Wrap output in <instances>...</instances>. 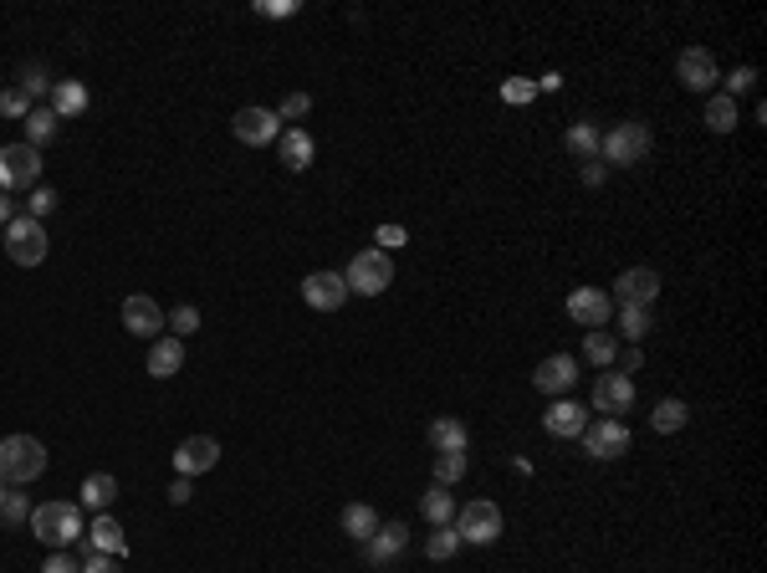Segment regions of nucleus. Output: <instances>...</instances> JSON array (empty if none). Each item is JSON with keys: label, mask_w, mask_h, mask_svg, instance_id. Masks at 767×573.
Wrapping results in <instances>:
<instances>
[{"label": "nucleus", "mask_w": 767, "mask_h": 573, "mask_svg": "<svg viewBox=\"0 0 767 573\" xmlns=\"http://www.w3.org/2000/svg\"><path fill=\"white\" fill-rule=\"evenodd\" d=\"M31 533L47 543L52 553H67L72 543H82V507L77 502H41V507H31Z\"/></svg>", "instance_id": "obj_1"}, {"label": "nucleus", "mask_w": 767, "mask_h": 573, "mask_svg": "<svg viewBox=\"0 0 767 573\" xmlns=\"http://www.w3.org/2000/svg\"><path fill=\"white\" fill-rule=\"evenodd\" d=\"M47 471V446L36 435H6L0 440V481L6 487H31Z\"/></svg>", "instance_id": "obj_2"}, {"label": "nucleus", "mask_w": 767, "mask_h": 573, "mask_svg": "<svg viewBox=\"0 0 767 573\" xmlns=\"http://www.w3.org/2000/svg\"><path fill=\"white\" fill-rule=\"evenodd\" d=\"M343 282H348V292H358V297H379V292H389V282H394V256L379 251V246L358 251V256L348 261Z\"/></svg>", "instance_id": "obj_3"}, {"label": "nucleus", "mask_w": 767, "mask_h": 573, "mask_svg": "<svg viewBox=\"0 0 767 573\" xmlns=\"http://www.w3.org/2000/svg\"><path fill=\"white\" fill-rule=\"evenodd\" d=\"M645 154H650V128H645V123H635V118H629V123H614L609 134L599 139V159H604V164H614V169L640 164Z\"/></svg>", "instance_id": "obj_4"}, {"label": "nucleus", "mask_w": 767, "mask_h": 573, "mask_svg": "<svg viewBox=\"0 0 767 573\" xmlns=\"http://www.w3.org/2000/svg\"><path fill=\"white\" fill-rule=\"evenodd\" d=\"M0 246H6V256L16 267H41V261H47V231H41V220H31V215H16L11 226L0 231Z\"/></svg>", "instance_id": "obj_5"}, {"label": "nucleus", "mask_w": 767, "mask_h": 573, "mask_svg": "<svg viewBox=\"0 0 767 573\" xmlns=\"http://www.w3.org/2000/svg\"><path fill=\"white\" fill-rule=\"evenodd\" d=\"M41 185V149L31 144H0V190H36Z\"/></svg>", "instance_id": "obj_6"}, {"label": "nucleus", "mask_w": 767, "mask_h": 573, "mask_svg": "<svg viewBox=\"0 0 767 573\" xmlns=\"http://www.w3.org/2000/svg\"><path fill=\"white\" fill-rule=\"evenodd\" d=\"M461 533V543H496L502 538V507L496 502H466V507H456V522H450Z\"/></svg>", "instance_id": "obj_7"}, {"label": "nucleus", "mask_w": 767, "mask_h": 573, "mask_svg": "<svg viewBox=\"0 0 767 573\" xmlns=\"http://www.w3.org/2000/svg\"><path fill=\"white\" fill-rule=\"evenodd\" d=\"M629 405H635V379L619 369H604L594 379V410H604V420H624Z\"/></svg>", "instance_id": "obj_8"}, {"label": "nucleus", "mask_w": 767, "mask_h": 573, "mask_svg": "<svg viewBox=\"0 0 767 573\" xmlns=\"http://www.w3.org/2000/svg\"><path fill=\"white\" fill-rule=\"evenodd\" d=\"M583 440V451H589L594 461H614L629 451V425L624 420H589V430L578 435Z\"/></svg>", "instance_id": "obj_9"}, {"label": "nucleus", "mask_w": 767, "mask_h": 573, "mask_svg": "<svg viewBox=\"0 0 767 573\" xmlns=\"http://www.w3.org/2000/svg\"><path fill=\"white\" fill-rule=\"evenodd\" d=\"M231 134L251 149H266V144H277L282 139V118L272 108H241L236 123H231Z\"/></svg>", "instance_id": "obj_10"}, {"label": "nucleus", "mask_w": 767, "mask_h": 573, "mask_svg": "<svg viewBox=\"0 0 767 573\" xmlns=\"http://www.w3.org/2000/svg\"><path fill=\"white\" fill-rule=\"evenodd\" d=\"M568 318L594 333V328H604V323L614 318V297H609L604 287H573V292H568Z\"/></svg>", "instance_id": "obj_11"}, {"label": "nucleus", "mask_w": 767, "mask_h": 573, "mask_svg": "<svg viewBox=\"0 0 767 573\" xmlns=\"http://www.w3.org/2000/svg\"><path fill=\"white\" fill-rule=\"evenodd\" d=\"M348 297H353V292H348L343 272H307V277H302V302L318 307V313H338Z\"/></svg>", "instance_id": "obj_12"}, {"label": "nucleus", "mask_w": 767, "mask_h": 573, "mask_svg": "<svg viewBox=\"0 0 767 573\" xmlns=\"http://www.w3.org/2000/svg\"><path fill=\"white\" fill-rule=\"evenodd\" d=\"M123 328H128L133 338H164V307H159L149 292L123 297Z\"/></svg>", "instance_id": "obj_13"}, {"label": "nucleus", "mask_w": 767, "mask_h": 573, "mask_svg": "<svg viewBox=\"0 0 767 573\" xmlns=\"http://www.w3.org/2000/svg\"><path fill=\"white\" fill-rule=\"evenodd\" d=\"M404 543H410V527H404V522H379V533L369 543H358V548H364V563L369 568H394V558L404 553Z\"/></svg>", "instance_id": "obj_14"}, {"label": "nucleus", "mask_w": 767, "mask_h": 573, "mask_svg": "<svg viewBox=\"0 0 767 573\" xmlns=\"http://www.w3.org/2000/svg\"><path fill=\"white\" fill-rule=\"evenodd\" d=\"M614 297H619L624 307H655V297H660V272H655V267H629V272H619Z\"/></svg>", "instance_id": "obj_15"}, {"label": "nucleus", "mask_w": 767, "mask_h": 573, "mask_svg": "<svg viewBox=\"0 0 767 573\" xmlns=\"http://www.w3.org/2000/svg\"><path fill=\"white\" fill-rule=\"evenodd\" d=\"M215 461H220V440L215 435H190V440H179V451H174L179 476H205Z\"/></svg>", "instance_id": "obj_16"}, {"label": "nucleus", "mask_w": 767, "mask_h": 573, "mask_svg": "<svg viewBox=\"0 0 767 573\" xmlns=\"http://www.w3.org/2000/svg\"><path fill=\"white\" fill-rule=\"evenodd\" d=\"M573 379H578L573 354H553V359H543V364L532 369V389L537 394H553V400H563V394L573 389Z\"/></svg>", "instance_id": "obj_17"}, {"label": "nucleus", "mask_w": 767, "mask_h": 573, "mask_svg": "<svg viewBox=\"0 0 767 573\" xmlns=\"http://www.w3.org/2000/svg\"><path fill=\"white\" fill-rule=\"evenodd\" d=\"M543 430L558 435V440H578L583 430H589V410L573 405V400H553V405L543 410Z\"/></svg>", "instance_id": "obj_18"}, {"label": "nucleus", "mask_w": 767, "mask_h": 573, "mask_svg": "<svg viewBox=\"0 0 767 573\" xmlns=\"http://www.w3.org/2000/svg\"><path fill=\"white\" fill-rule=\"evenodd\" d=\"M675 72H681V87H691V93H711L716 82V57L706 47H686L681 62H675Z\"/></svg>", "instance_id": "obj_19"}, {"label": "nucleus", "mask_w": 767, "mask_h": 573, "mask_svg": "<svg viewBox=\"0 0 767 573\" xmlns=\"http://www.w3.org/2000/svg\"><path fill=\"white\" fill-rule=\"evenodd\" d=\"M87 548H93V553H108V558H128V538H123V527H118L108 512H98L93 527H87Z\"/></svg>", "instance_id": "obj_20"}, {"label": "nucleus", "mask_w": 767, "mask_h": 573, "mask_svg": "<svg viewBox=\"0 0 767 573\" xmlns=\"http://www.w3.org/2000/svg\"><path fill=\"white\" fill-rule=\"evenodd\" d=\"M277 149H282V164H287L292 174L312 169V159H318V144H312L307 128H287V134L277 139Z\"/></svg>", "instance_id": "obj_21"}, {"label": "nucleus", "mask_w": 767, "mask_h": 573, "mask_svg": "<svg viewBox=\"0 0 767 573\" xmlns=\"http://www.w3.org/2000/svg\"><path fill=\"white\" fill-rule=\"evenodd\" d=\"M179 369H185V343H179V338H154V348H149V374L154 379H174Z\"/></svg>", "instance_id": "obj_22"}, {"label": "nucleus", "mask_w": 767, "mask_h": 573, "mask_svg": "<svg viewBox=\"0 0 767 573\" xmlns=\"http://www.w3.org/2000/svg\"><path fill=\"white\" fill-rule=\"evenodd\" d=\"M118 502V476H108V471H93L82 481V507L87 512H108Z\"/></svg>", "instance_id": "obj_23"}, {"label": "nucleus", "mask_w": 767, "mask_h": 573, "mask_svg": "<svg viewBox=\"0 0 767 573\" xmlns=\"http://www.w3.org/2000/svg\"><path fill=\"white\" fill-rule=\"evenodd\" d=\"M87 103H93V98H87L82 82H52V113H57L62 123H67V118H82Z\"/></svg>", "instance_id": "obj_24"}, {"label": "nucleus", "mask_w": 767, "mask_h": 573, "mask_svg": "<svg viewBox=\"0 0 767 573\" xmlns=\"http://www.w3.org/2000/svg\"><path fill=\"white\" fill-rule=\"evenodd\" d=\"M343 533H348L353 543H369V538L379 533V512H374L369 502H348V507H343Z\"/></svg>", "instance_id": "obj_25"}, {"label": "nucleus", "mask_w": 767, "mask_h": 573, "mask_svg": "<svg viewBox=\"0 0 767 573\" xmlns=\"http://www.w3.org/2000/svg\"><path fill=\"white\" fill-rule=\"evenodd\" d=\"M57 128H62V118L52 113V103H36V108L26 113V144H31V149L52 144V139H57Z\"/></svg>", "instance_id": "obj_26"}, {"label": "nucleus", "mask_w": 767, "mask_h": 573, "mask_svg": "<svg viewBox=\"0 0 767 573\" xmlns=\"http://www.w3.org/2000/svg\"><path fill=\"white\" fill-rule=\"evenodd\" d=\"M420 517L430 527H450V522H456V497H450V487H430L420 497Z\"/></svg>", "instance_id": "obj_27"}, {"label": "nucleus", "mask_w": 767, "mask_h": 573, "mask_svg": "<svg viewBox=\"0 0 767 573\" xmlns=\"http://www.w3.org/2000/svg\"><path fill=\"white\" fill-rule=\"evenodd\" d=\"M466 440H471V430H466L456 415L430 420V446H435V451H466Z\"/></svg>", "instance_id": "obj_28"}, {"label": "nucleus", "mask_w": 767, "mask_h": 573, "mask_svg": "<svg viewBox=\"0 0 767 573\" xmlns=\"http://www.w3.org/2000/svg\"><path fill=\"white\" fill-rule=\"evenodd\" d=\"M737 123H742L737 98L721 93V98H711V103H706V128H711V134H737Z\"/></svg>", "instance_id": "obj_29"}, {"label": "nucleus", "mask_w": 767, "mask_h": 573, "mask_svg": "<svg viewBox=\"0 0 767 573\" xmlns=\"http://www.w3.org/2000/svg\"><path fill=\"white\" fill-rule=\"evenodd\" d=\"M686 420H691L686 400H660V405L650 410V425H655V435H681V430H686Z\"/></svg>", "instance_id": "obj_30"}, {"label": "nucleus", "mask_w": 767, "mask_h": 573, "mask_svg": "<svg viewBox=\"0 0 767 573\" xmlns=\"http://www.w3.org/2000/svg\"><path fill=\"white\" fill-rule=\"evenodd\" d=\"M583 359L599 364V369H614V359H619V338H614L609 328H594L589 338H583Z\"/></svg>", "instance_id": "obj_31"}, {"label": "nucleus", "mask_w": 767, "mask_h": 573, "mask_svg": "<svg viewBox=\"0 0 767 573\" xmlns=\"http://www.w3.org/2000/svg\"><path fill=\"white\" fill-rule=\"evenodd\" d=\"M599 139H604V134H599L594 123H573V128H568V154H578L583 164H589V159H599Z\"/></svg>", "instance_id": "obj_32"}, {"label": "nucleus", "mask_w": 767, "mask_h": 573, "mask_svg": "<svg viewBox=\"0 0 767 573\" xmlns=\"http://www.w3.org/2000/svg\"><path fill=\"white\" fill-rule=\"evenodd\" d=\"M466 543H461V533L456 527H435L430 533V543H425V558H435V563H445V558H456Z\"/></svg>", "instance_id": "obj_33"}, {"label": "nucleus", "mask_w": 767, "mask_h": 573, "mask_svg": "<svg viewBox=\"0 0 767 573\" xmlns=\"http://www.w3.org/2000/svg\"><path fill=\"white\" fill-rule=\"evenodd\" d=\"M466 476V451H440L435 456V487H456Z\"/></svg>", "instance_id": "obj_34"}, {"label": "nucleus", "mask_w": 767, "mask_h": 573, "mask_svg": "<svg viewBox=\"0 0 767 573\" xmlns=\"http://www.w3.org/2000/svg\"><path fill=\"white\" fill-rule=\"evenodd\" d=\"M164 323H169V338H179V343H185V338H190V333L200 328V307H190V302H179V307H174V313H169Z\"/></svg>", "instance_id": "obj_35"}, {"label": "nucleus", "mask_w": 767, "mask_h": 573, "mask_svg": "<svg viewBox=\"0 0 767 573\" xmlns=\"http://www.w3.org/2000/svg\"><path fill=\"white\" fill-rule=\"evenodd\" d=\"M619 328H624V338H629V343H640V338L655 328L650 307H624V313H619Z\"/></svg>", "instance_id": "obj_36"}, {"label": "nucleus", "mask_w": 767, "mask_h": 573, "mask_svg": "<svg viewBox=\"0 0 767 573\" xmlns=\"http://www.w3.org/2000/svg\"><path fill=\"white\" fill-rule=\"evenodd\" d=\"M0 522H6V527L31 522V502H26V492H6V502H0Z\"/></svg>", "instance_id": "obj_37"}, {"label": "nucleus", "mask_w": 767, "mask_h": 573, "mask_svg": "<svg viewBox=\"0 0 767 573\" xmlns=\"http://www.w3.org/2000/svg\"><path fill=\"white\" fill-rule=\"evenodd\" d=\"M52 210H57V190H52V185H36L31 200H26V215H31V220H47Z\"/></svg>", "instance_id": "obj_38"}, {"label": "nucleus", "mask_w": 767, "mask_h": 573, "mask_svg": "<svg viewBox=\"0 0 767 573\" xmlns=\"http://www.w3.org/2000/svg\"><path fill=\"white\" fill-rule=\"evenodd\" d=\"M21 93L36 103V98H52V82H47V72H41V67H26L21 72Z\"/></svg>", "instance_id": "obj_39"}, {"label": "nucleus", "mask_w": 767, "mask_h": 573, "mask_svg": "<svg viewBox=\"0 0 767 573\" xmlns=\"http://www.w3.org/2000/svg\"><path fill=\"white\" fill-rule=\"evenodd\" d=\"M31 108H36V103L21 93V87H11V93H0V113H6V118H21V123H26V113H31Z\"/></svg>", "instance_id": "obj_40"}, {"label": "nucleus", "mask_w": 767, "mask_h": 573, "mask_svg": "<svg viewBox=\"0 0 767 573\" xmlns=\"http://www.w3.org/2000/svg\"><path fill=\"white\" fill-rule=\"evenodd\" d=\"M307 113H312V98H307V93H287L282 108H277L282 123H297V118H307Z\"/></svg>", "instance_id": "obj_41"}, {"label": "nucleus", "mask_w": 767, "mask_h": 573, "mask_svg": "<svg viewBox=\"0 0 767 573\" xmlns=\"http://www.w3.org/2000/svg\"><path fill=\"white\" fill-rule=\"evenodd\" d=\"M532 93H537V82H527V77H507L502 82V98L517 108V103H532Z\"/></svg>", "instance_id": "obj_42"}, {"label": "nucleus", "mask_w": 767, "mask_h": 573, "mask_svg": "<svg viewBox=\"0 0 767 573\" xmlns=\"http://www.w3.org/2000/svg\"><path fill=\"white\" fill-rule=\"evenodd\" d=\"M752 87H757V72H752V67H737V72L727 77V98H747Z\"/></svg>", "instance_id": "obj_43"}, {"label": "nucleus", "mask_w": 767, "mask_h": 573, "mask_svg": "<svg viewBox=\"0 0 767 573\" xmlns=\"http://www.w3.org/2000/svg\"><path fill=\"white\" fill-rule=\"evenodd\" d=\"M82 573H123V558H108V553H87V558H82Z\"/></svg>", "instance_id": "obj_44"}, {"label": "nucleus", "mask_w": 767, "mask_h": 573, "mask_svg": "<svg viewBox=\"0 0 767 573\" xmlns=\"http://www.w3.org/2000/svg\"><path fill=\"white\" fill-rule=\"evenodd\" d=\"M256 11H261V16H272V21H282V16H297L302 6H297V0H261Z\"/></svg>", "instance_id": "obj_45"}, {"label": "nucleus", "mask_w": 767, "mask_h": 573, "mask_svg": "<svg viewBox=\"0 0 767 573\" xmlns=\"http://www.w3.org/2000/svg\"><path fill=\"white\" fill-rule=\"evenodd\" d=\"M41 573H82V563L72 553H52L47 563H41Z\"/></svg>", "instance_id": "obj_46"}, {"label": "nucleus", "mask_w": 767, "mask_h": 573, "mask_svg": "<svg viewBox=\"0 0 767 573\" xmlns=\"http://www.w3.org/2000/svg\"><path fill=\"white\" fill-rule=\"evenodd\" d=\"M635 369H645V354H640V348H619V374L635 379Z\"/></svg>", "instance_id": "obj_47"}, {"label": "nucleus", "mask_w": 767, "mask_h": 573, "mask_svg": "<svg viewBox=\"0 0 767 573\" xmlns=\"http://www.w3.org/2000/svg\"><path fill=\"white\" fill-rule=\"evenodd\" d=\"M190 497H195V487H190V476H174V481H169V502H174V507H185Z\"/></svg>", "instance_id": "obj_48"}, {"label": "nucleus", "mask_w": 767, "mask_h": 573, "mask_svg": "<svg viewBox=\"0 0 767 573\" xmlns=\"http://www.w3.org/2000/svg\"><path fill=\"white\" fill-rule=\"evenodd\" d=\"M604 174H609V164H604V159H589V164H583V185L599 190V185H604Z\"/></svg>", "instance_id": "obj_49"}, {"label": "nucleus", "mask_w": 767, "mask_h": 573, "mask_svg": "<svg viewBox=\"0 0 767 573\" xmlns=\"http://www.w3.org/2000/svg\"><path fill=\"white\" fill-rule=\"evenodd\" d=\"M389 246H404V226H379V251Z\"/></svg>", "instance_id": "obj_50"}, {"label": "nucleus", "mask_w": 767, "mask_h": 573, "mask_svg": "<svg viewBox=\"0 0 767 573\" xmlns=\"http://www.w3.org/2000/svg\"><path fill=\"white\" fill-rule=\"evenodd\" d=\"M11 220H16V200H11L6 190H0V231H6V226H11Z\"/></svg>", "instance_id": "obj_51"}, {"label": "nucleus", "mask_w": 767, "mask_h": 573, "mask_svg": "<svg viewBox=\"0 0 767 573\" xmlns=\"http://www.w3.org/2000/svg\"><path fill=\"white\" fill-rule=\"evenodd\" d=\"M0 502H6V481H0Z\"/></svg>", "instance_id": "obj_52"}]
</instances>
